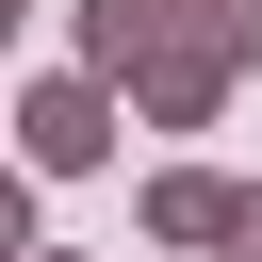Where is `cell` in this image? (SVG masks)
Instances as JSON below:
<instances>
[{
  "label": "cell",
  "mask_w": 262,
  "mask_h": 262,
  "mask_svg": "<svg viewBox=\"0 0 262 262\" xmlns=\"http://www.w3.org/2000/svg\"><path fill=\"white\" fill-rule=\"evenodd\" d=\"M16 147H33L49 180H82V164L115 147V98H98V66H49V82L16 98Z\"/></svg>",
  "instance_id": "6da1fadb"
},
{
  "label": "cell",
  "mask_w": 262,
  "mask_h": 262,
  "mask_svg": "<svg viewBox=\"0 0 262 262\" xmlns=\"http://www.w3.org/2000/svg\"><path fill=\"white\" fill-rule=\"evenodd\" d=\"M213 98H229V49H213V33H164V49H147V115H164V131H196Z\"/></svg>",
  "instance_id": "7a4b0ae2"
},
{
  "label": "cell",
  "mask_w": 262,
  "mask_h": 262,
  "mask_svg": "<svg viewBox=\"0 0 262 262\" xmlns=\"http://www.w3.org/2000/svg\"><path fill=\"white\" fill-rule=\"evenodd\" d=\"M229 213H246V180H213V164H164L147 180V229L164 246H229Z\"/></svg>",
  "instance_id": "3957f363"
},
{
  "label": "cell",
  "mask_w": 262,
  "mask_h": 262,
  "mask_svg": "<svg viewBox=\"0 0 262 262\" xmlns=\"http://www.w3.org/2000/svg\"><path fill=\"white\" fill-rule=\"evenodd\" d=\"M164 33H196V0H82V49L98 66H147Z\"/></svg>",
  "instance_id": "277c9868"
},
{
  "label": "cell",
  "mask_w": 262,
  "mask_h": 262,
  "mask_svg": "<svg viewBox=\"0 0 262 262\" xmlns=\"http://www.w3.org/2000/svg\"><path fill=\"white\" fill-rule=\"evenodd\" d=\"M196 33H213V49L246 66V49H262V0H196Z\"/></svg>",
  "instance_id": "5b68a950"
},
{
  "label": "cell",
  "mask_w": 262,
  "mask_h": 262,
  "mask_svg": "<svg viewBox=\"0 0 262 262\" xmlns=\"http://www.w3.org/2000/svg\"><path fill=\"white\" fill-rule=\"evenodd\" d=\"M229 262H262V180H246V213H229Z\"/></svg>",
  "instance_id": "8992f818"
},
{
  "label": "cell",
  "mask_w": 262,
  "mask_h": 262,
  "mask_svg": "<svg viewBox=\"0 0 262 262\" xmlns=\"http://www.w3.org/2000/svg\"><path fill=\"white\" fill-rule=\"evenodd\" d=\"M33 262H66V246H33Z\"/></svg>",
  "instance_id": "52a82bcc"
}]
</instances>
